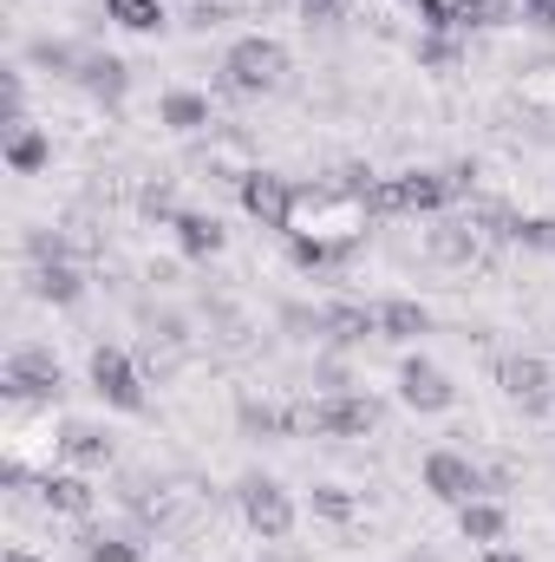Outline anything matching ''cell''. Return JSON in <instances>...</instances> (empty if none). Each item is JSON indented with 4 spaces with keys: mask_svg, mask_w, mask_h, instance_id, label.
Listing matches in <instances>:
<instances>
[{
    "mask_svg": "<svg viewBox=\"0 0 555 562\" xmlns=\"http://www.w3.org/2000/svg\"><path fill=\"white\" fill-rule=\"evenodd\" d=\"M373 229V210L360 190H347L340 177L320 183H294V216H287V262L301 276H333L360 256Z\"/></svg>",
    "mask_w": 555,
    "mask_h": 562,
    "instance_id": "obj_1",
    "label": "cell"
},
{
    "mask_svg": "<svg viewBox=\"0 0 555 562\" xmlns=\"http://www.w3.org/2000/svg\"><path fill=\"white\" fill-rule=\"evenodd\" d=\"M287 46L269 33H242L229 53H223V72H216V92L223 99H275L287 86Z\"/></svg>",
    "mask_w": 555,
    "mask_h": 562,
    "instance_id": "obj_2",
    "label": "cell"
},
{
    "mask_svg": "<svg viewBox=\"0 0 555 562\" xmlns=\"http://www.w3.org/2000/svg\"><path fill=\"white\" fill-rule=\"evenodd\" d=\"M457 196H464V190H457V177H451V164H444V170H399V177H380V183L366 190V210H373V223H386V216H444Z\"/></svg>",
    "mask_w": 555,
    "mask_h": 562,
    "instance_id": "obj_3",
    "label": "cell"
},
{
    "mask_svg": "<svg viewBox=\"0 0 555 562\" xmlns=\"http://www.w3.org/2000/svg\"><path fill=\"white\" fill-rule=\"evenodd\" d=\"M386 406L373 393H327V400H301L287 406V438H366L380 431Z\"/></svg>",
    "mask_w": 555,
    "mask_h": 562,
    "instance_id": "obj_4",
    "label": "cell"
},
{
    "mask_svg": "<svg viewBox=\"0 0 555 562\" xmlns=\"http://www.w3.org/2000/svg\"><path fill=\"white\" fill-rule=\"evenodd\" d=\"M59 386H66V367L53 360V347H13L0 367V393L13 406H53Z\"/></svg>",
    "mask_w": 555,
    "mask_h": 562,
    "instance_id": "obj_5",
    "label": "cell"
},
{
    "mask_svg": "<svg viewBox=\"0 0 555 562\" xmlns=\"http://www.w3.org/2000/svg\"><path fill=\"white\" fill-rule=\"evenodd\" d=\"M236 504H242V524L262 537V543H287L294 537V497H287V484L275 477H262V471H249L242 484H236Z\"/></svg>",
    "mask_w": 555,
    "mask_h": 562,
    "instance_id": "obj_6",
    "label": "cell"
},
{
    "mask_svg": "<svg viewBox=\"0 0 555 562\" xmlns=\"http://www.w3.org/2000/svg\"><path fill=\"white\" fill-rule=\"evenodd\" d=\"M424 491H431L438 504L464 510V504H477V497L490 491V477H484V464H477L471 451H451V445H438V451L424 458Z\"/></svg>",
    "mask_w": 555,
    "mask_h": 562,
    "instance_id": "obj_7",
    "label": "cell"
},
{
    "mask_svg": "<svg viewBox=\"0 0 555 562\" xmlns=\"http://www.w3.org/2000/svg\"><path fill=\"white\" fill-rule=\"evenodd\" d=\"M236 203H242V216L249 223H262V229H281L287 236V216H294V177H281V170H249L242 183H236Z\"/></svg>",
    "mask_w": 555,
    "mask_h": 562,
    "instance_id": "obj_8",
    "label": "cell"
},
{
    "mask_svg": "<svg viewBox=\"0 0 555 562\" xmlns=\"http://www.w3.org/2000/svg\"><path fill=\"white\" fill-rule=\"evenodd\" d=\"M92 393L112 413H144V373L125 347H92Z\"/></svg>",
    "mask_w": 555,
    "mask_h": 562,
    "instance_id": "obj_9",
    "label": "cell"
},
{
    "mask_svg": "<svg viewBox=\"0 0 555 562\" xmlns=\"http://www.w3.org/2000/svg\"><path fill=\"white\" fill-rule=\"evenodd\" d=\"M497 386H503V400H517L523 413H555V373H550V360H536V353L497 360Z\"/></svg>",
    "mask_w": 555,
    "mask_h": 562,
    "instance_id": "obj_10",
    "label": "cell"
},
{
    "mask_svg": "<svg viewBox=\"0 0 555 562\" xmlns=\"http://www.w3.org/2000/svg\"><path fill=\"white\" fill-rule=\"evenodd\" d=\"M399 400H406L412 413H451V406H457V386H451V373H444L438 360L412 353V360H399Z\"/></svg>",
    "mask_w": 555,
    "mask_h": 562,
    "instance_id": "obj_11",
    "label": "cell"
},
{
    "mask_svg": "<svg viewBox=\"0 0 555 562\" xmlns=\"http://www.w3.org/2000/svg\"><path fill=\"white\" fill-rule=\"evenodd\" d=\"M424 256L444 262V269H471V262H484V229L471 216H438L424 229Z\"/></svg>",
    "mask_w": 555,
    "mask_h": 562,
    "instance_id": "obj_12",
    "label": "cell"
},
{
    "mask_svg": "<svg viewBox=\"0 0 555 562\" xmlns=\"http://www.w3.org/2000/svg\"><path fill=\"white\" fill-rule=\"evenodd\" d=\"M33 491H39V504L53 510V517H92L99 510V491H92V477L86 471H39L33 477Z\"/></svg>",
    "mask_w": 555,
    "mask_h": 562,
    "instance_id": "obj_13",
    "label": "cell"
},
{
    "mask_svg": "<svg viewBox=\"0 0 555 562\" xmlns=\"http://www.w3.org/2000/svg\"><path fill=\"white\" fill-rule=\"evenodd\" d=\"M72 86H86L99 105H125V92H132V66H125L118 53L86 46V59H79V72H72Z\"/></svg>",
    "mask_w": 555,
    "mask_h": 562,
    "instance_id": "obj_14",
    "label": "cell"
},
{
    "mask_svg": "<svg viewBox=\"0 0 555 562\" xmlns=\"http://www.w3.org/2000/svg\"><path fill=\"white\" fill-rule=\"evenodd\" d=\"M59 458H66L72 471H105V464L118 458V445H112V431H99V425L66 419L59 425Z\"/></svg>",
    "mask_w": 555,
    "mask_h": 562,
    "instance_id": "obj_15",
    "label": "cell"
},
{
    "mask_svg": "<svg viewBox=\"0 0 555 562\" xmlns=\"http://www.w3.org/2000/svg\"><path fill=\"white\" fill-rule=\"evenodd\" d=\"M26 294L46 307H79L86 301V269L79 262H33L26 269Z\"/></svg>",
    "mask_w": 555,
    "mask_h": 562,
    "instance_id": "obj_16",
    "label": "cell"
},
{
    "mask_svg": "<svg viewBox=\"0 0 555 562\" xmlns=\"http://www.w3.org/2000/svg\"><path fill=\"white\" fill-rule=\"evenodd\" d=\"M157 125H170L177 138H196V132H216V105H209V92H163L157 99Z\"/></svg>",
    "mask_w": 555,
    "mask_h": 562,
    "instance_id": "obj_17",
    "label": "cell"
},
{
    "mask_svg": "<svg viewBox=\"0 0 555 562\" xmlns=\"http://www.w3.org/2000/svg\"><path fill=\"white\" fill-rule=\"evenodd\" d=\"M170 236H177V249H183L190 262H209V256H223V243H229L223 216H209V210H177Z\"/></svg>",
    "mask_w": 555,
    "mask_h": 562,
    "instance_id": "obj_18",
    "label": "cell"
},
{
    "mask_svg": "<svg viewBox=\"0 0 555 562\" xmlns=\"http://www.w3.org/2000/svg\"><path fill=\"white\" fill-rule=\"evenodd\" d=\"M7 170L13 177H39L46 164H53V144H46V132L39 125H26V119H7Z\"/></svg>",
    "mask_w": 555,
    "mask_h": 562,
    "instance_id": "obj_19",
    "label": "cell"
},
{
    "mask_svg": "<svg viewBox=\"0 0 555 562\" xmlns=\"http://www.w3.org/2000/svg\"><path fill=\"white\" fill-rule=\"evenodd\" d=\"M327 340H340V347L380 340V307H366V301H333V307H327Z\"/></svg>",
    "mask_w": 555,
    "mask_h": 562,
    "instance_id": "obj_20",
    "label": "cell"
},
{
    "mask_svg": "<svg viewBox=\"0 0 555 562\" xmlns=\"http://www.w3.org/2000/svg\"><path fill=\"white\" fill-rule=\"evenodd\" d=\"M457 530H464V543L490 550V543H503L510 510H503V504H490V497H477V504H464V510H457Z\"/></svg>",
    "mask_w": 555,
    "mask_h": 562,
    "instance_id": "obj_21",
    "label": "cell"
},
{
    "mask_svg": "<svg viewBox=\"0 0 555 562\" xmlns=\"http://www.w3.org/2000/svg\"><path fill=\"white\" fill-rule=\"evenodd\" d=\"M418 334H431V314L418 307V301H406V294H393V301H380V340H418Z\"/></svg>",
    "mask_w": 555,
    "mask_h": 562,
    "instance_id": "obj_22",
    "label": "cell"
},
{
    "mask_svg": "<svg viewBox=\"0 0 555 562\" xmlns=\"http://www.w3.org/2000/svg\"><path fill=\"white\" fill-rule=\"evenodd\" d=\"M105 20H118L125 33H163L170 7L163 0H105Z\"/></svg>",
    "mask_w": 555,
    "mask_h": 562,
    "instance_id": "obj_23",
    "label": "cell"
},
{
    "mask_svg": "<svg viewBox=\"0 0 555 562\" xmlns=\"http://www.w3.org/2000/svg\"><path fill=\"white\" fill-rule=\"evenodd\" d=\"M418 72H457L464 66V40L457 33H418Z\"/></svg>",
    "mask_w": 555,
    "mask_h": 562,
    "instance_id": "obj_24",
    "label": "cell"
},
{
    "mask_svg": "<svg viewBox=\"0 0 555 562\" xmlns=\"http://www.w3.org/2000/svg\"><path fill=\"white\" fill-rule=\"evenodd\" d=\"M307 510H314L320 524H353V517H360V497L340 491V484H314V491H307Z\"/></svg>",
    "mask_w": 555,
    "mask_h": 562,
    "instance_id": "obj_25",
    "label": "cell"
},
{
    "mask_svg": "<svg viewBox=\"0 0 555 562\" xmlns=\"http://www.w3.org/2000/svg\"><path fill=\"white\" fill-rule=\"evenodd\" d=\"M523 13V0H464V33H497Z\"/></svg>",
    "mask_w": 555,
    "mask_h": 562,
    "instance_id": "obj_26",
    "label": "cell"
},
{
    "mask_svg": "<svg viewBox=\"0 0 555 562\" xmlns=\"http://www.w3.org/2000/svg\"><path fill=\"white\" fill-rule=\"evenodd\" d=\"M242 431L249 438H287V406H269V400H242Z\"/></svg>",
    "mask_w": 555,
    "mask_h": 562,
    "instance_id": "obj_27",
    "label": "cell"
},
{
    "mask_svg": "<svg viewBox=\"0 0 555 562\" xmlns=\"http://www.w3.org/2000/svg\"><path fill=\"white\" fill-rule=\"evenodd\" d=\"M86 59V46H66V40H33V66H46L53 79H72Z\"/></svg>",
    "mask_w": 555,
    "mask_h": 562,
    "instance_id": "obj_28",
    "label": "cell"
},
{
    "mask_svg": "<svg viewBox=\"0 0 555 562\" xmlns=\"http://www.w3.org/2000/svg\"><path fill=\"white\" fill-rule=\"evenodd\" d=\"M517 92H523V105H530V112L555 119V66H530V72L517 79Z\"/></svg>",
    "mask_w": 555,
    "mask_h": 562,
    "instance_id": "obj_29",
    "label": "cell"
},
{
    "mask_svg": "<svg viewBox=\"0 0 555 562\" xmlns=\"http://www.w3.org/2000/svg\"><path fill=\"white\" fill-rule=\"evenodd\" d=\"M138 216L170 229V223H177V190H170V183H144L138 190Z\"/></svg>",
    "mask_w": 555,
    "mask_h": 562,
    "instance_id": "obj_30",
    "label": "cell"
},
{
    "mask_svg": "<svg viewBox=\"0 0 555 562\" xmlns=\"http://www.w3.org/2000/svg\"><path fill=\"white\" fill-rule=\"evenodd\" d=\"M229 20H236L229 0H190V7H183V26H190V33H216V26H229Z\"/></svg>",
    "mask_w": 555,
    "mask_h": 562,
    "instance_id": "obj_31",
    "label": "cell"
},
{
    "mask_svg": "<svg viewBox=\"0 0 555 562\" xmlns=\"http://www.w3.org/2000/svg\"><path fill=\"white\" fill-rule=\"evenodd\" d=\"M26 262H72V243L59 229H26Z\"/></svg>",
    "mask_w": 555,
    "mask_h": 562,
    "instance_id": "obj_32",
    "label": "cell"
},
{
    "mask_svg": "<svg viewBox=\"0 0 555 562\" xmlns=\"http://www.w3.org/2000/svg\"><path fill=\"white\" fill-rule=\"evenodd\" d=\"M281 327L294 340H327V307H281Z\"/></svg>",
    "mask_w": 555,
    "mask_h": 562,
    "instance_id": "obj_33",
    "label": "cell"
},
{
    "mask_svg": "<svg viewBox=\"0 0 555 562\" xmlns=\"http://www.w3.org/2000/svg\"><path fill=\"white\" fill-rule=\"evenodd\" d=\"M86 562H144L132 537H86Z\"/></svg>",
    "mask_w": 555,
    "mask_h": 562,
    "instance_id": "obj_34",
    "label": "cell"
},
{
    "mask_svg": "<svg viewBox=\"0 0 555 562\" xmlns=\"http://www.w3.org/2000/svg\"><path fill=\"white\" fill-rule=\"evenodd\" d=\"M517 249L555 256V216H523V223H517Z\"/></svg>",
    "mask_w": 555,
    "mask_h": 562,
    "instance_id": "obj_35",
    "label": "cell"
},
{
    "mask_svg": "<svg viewBox=\"0 0 555 562\" xmlns=\"http://www.w3.org/2000/svg\"><path fill=\"white\" fill-rule=\"evenodd\" d=\"M294 7H301V20H307V26H327V20H340V13H347V0H294Z\"/></svg>",
    "mask_w": 555,
    "mask_h": 562,
    "instance_id": "obj_36",
    "label": "cell"
},
{
    "mask_svg": "<svg viewBox=\"0 0 555 562\" xmlns=\"http://www.w3.org/2000/svg\"><path fill=\"white\" fill-rule=\"evenodd\" d=\"M236 7V20H275L281 7H294V0H229Z\"/></svg>",
    "mask_w": 555,
    "mask_h": 562,
    "instance_id": "obj_37",
    "label": "cell"
},
{
    "mask_svg": "<svg viewBox=\"0 0 555 562\" xmlns=\"http://www.w3.org/2000/svg\"><path fill=\"white\" fill-rule=\"evenodd\" d=\"M523 20H530L536 33H555V0H523Z\"/></svg>",
    "mask_w": 555,
    "mask_h": 562,
    "instance_id": "obj_38",
    "label": "cell"
},
{
    "mask_svg": "<svg viewBox=\"0 0 555 562\" xmlns=\"http://www.w3.org/2000/svg\"><path fill=\"white\" fill-rule=\"evenodd\" d=\"M484 562H530V557H523V550H510V543H490V550H484Z\"/></svg>",
    "mask_w": 555,
    "mask_h": 562,
    "instance_id": "obj_39",
    "label": "cell"
},
{
    "mask_svg": "<svg viewBox=\"0 0 555 562\" xmlns=\"http://www.w3.org/2000/svg\"><path fill=\"white\" fill-rule=\"evenodd\" d=\"M262 562H301V550H281V543H262Z\"/></svg>",
    "mask_w": 555,
    "mask_h": 562,
    "instance_id": "obj_40",
    "label": "cell"
},
{
    "mask_svg": "<svg viewBox=\"0 0 555 562\" xmlns=\"http://www.w3.org/2000/svg\"><path fill=\"white\" fill-rule=\"evenodd\" d=\"M0 562H39V557H33V550H7Z\"/></svg>",
    "mask_w": 555,
    "mask_h": 562,
    "instance_id": "obj_41",
    "label": "cell"
},
{
    "mask_svg": "<svg viewBox=\"0 0 555 562\" xmlns=\"http://www.w3.org/2000/svg\"><path fill=\"white\" fill-rule=\"evenodd\" d=\"M406 562H438V557H406Z\"/></svg>",
    "mask_w": 555,
    "mask_h": 562,
    "instance_id": "obj_42",
    "label": "cell"
},
{
    "mask_svg": "<svg viewBox=\"0 0 555 562\" xmlns=\"http://www.w3.org/2000/svg\"><path fill=\"white\" fill-rule=\"evenodd\" d=\"M406 7H412V13H418V0H406Z\"/></svg>",
    "mask_w": 555,
    "mask_h": 562,
    "instance_id": "obj_43",
    "label": "cell"
},
{
    "mask_svg": "<svg viewBox=\"0 0 555 562\" xmlns=\"http://www.w3.org/2000/svg\"><path fill=\"white\" fill-rule=\"evenodd\" d=\"M144 562H150V557H144Z\"/></svg>",
    "mask_w": 555,
    "mask_h": 562,
    "instance_id": "obj_44",
    "label": "cell"
}]
</instances>
